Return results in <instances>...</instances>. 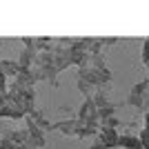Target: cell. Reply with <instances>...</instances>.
Segmentation results:
<instances>
[{
  "label": "cell",
  "instance_id": "obj_9",
  "mask_svg": "<svg viewBox=\"0 0 149 149\" xmlns=\"http://www.w3.org/2000/svg\"><path fill=\"white\" fill-rule=\"evenodd\" d=\"M0 116H5V118H25V113L18 111V109H16L13 105H9V102L0 107Z\"/></svg>",
  "mask_w": 149,
  "mask_h": 149
},
{
  "label": "cell",
  "instance_id": "obj_7",
  "mask_svg": "<svg viewBox=\"0 0 149 149\" xmlns=\"http://www.w3.org/2000/svg\"><path fill=\"white\" fill-rule=\"evenodd\" d=\"M33 62H36V51H33V49H25L22 54H20L18 67L20 69H31V67H33Z\"/></svg>",
  "mask_w": 149,
  "mask_h": 149
},
{
  "label": "cell",
  "instance_id": "obj_11",
  "mask_svg": "<svg viewBox=\"0 0 149 149\" xmlns=\"http://www.w3.org/2000/svg\"><path fill=\"white\" fill-rule=\"evenodd\" d=\"M91 149H105V147H102V145H100V143H98V140H96V143H93V145H91Z\"/></svg>",
  "mask_w": 149,
  "mask_h": 149
},
{
  "label": "cell",
  "instance_id": "obj_3",
  "mask_svg": "<svg viewBox=\"0 0 149 149\" xmlns=\"http://www.w3.org/2000/svg\"><path fill=\"white\" fill-rule=\"evenodd\" d=\"M147 87H149V82L147 80H143V82H138L136 87L131 89V93H129V98H127V102L129 105H134V107H147Z\"/></svg>",
  "mask_w": 149,
  "mask_h": 149
},
{
  "label": "cell",
  "instance_id": "obj_5",
  "mask_svg": "<svg viewBox=\"0 0 149 149\" xmlns=\"http://www.w3.org/2000/svg\"><path fill=\"white\" fill-rule=\"evenodd\" d=\"M51 129H56V131H62L65 136H76V129H78V123H76V118H69V120H60V123H54V125H51Z\"/></svg>",
  "mask_w": 149,
  "mask_h": 149
},
{
  "label": "cell",
  "instance_id": "obj_2",
  "mask_svg": "<svg viewBox=\"0 0 149 149\" xmlns=\"http://www.w3.org/2000/svg\"><path fill=\"white\" fill-rule=\"evenodd\" d=\"M25 147H29V149H40V147H45V136H42V131H40L36 125L29 120V116H27V140H25Z\"/></svg>",
  "mask_w": 149,
  "mask_h": 149
},
{
  "label": "cell",
  "instance_id": "obj_1",
  "mask_svg": "<svg viewBox=\"0 0 149 149\" xmlns=\"http://www.w3.org/2000/svg\"><path fill=\"white\" fill-rule=\"evenodd\" d=\"M7 102L13 105L18 111L22 113H31L33 111V102H36V91L33 89H25V87H18L16 82H11L7 87Z\"/></svg>",
  "mask_w": 149,
  "mask_h": 149
},
{
  "label": "cell",
  "instance_id": "obj_10",
  "mask_svg": "<svg viewBox=\"0 0 149 149\" xmlns=\"http://www.w3.org/2000/svg\"><path fill=\"white\" fill-rule=\"evenodd\" d=\"M147 60H149V47H147V40H145V45H143V65L147 67Z\"/></svg>",
  "mask_w": 149,
  "mask_h": 149
},
{
  "label": "cell",
  "instance_id": "obj_8",
  "mask_svg": "<svg viewBox=\"0 0 149 149\" xmlns=\"http://www.w3.org/2000/svg\"><path fill=\"white\" fill-rule=\"evenodd\" d=\"M18 71H20L18 62H13V60H0V74L5 76V78H11V76H16Z\"/></svg>",
  "mask_w": 149,
  "mask_h": 149
},
{
  "label": "cell",
  "instance_id": "obj_6",
  "mask_svg": "<svg viewBox=\"0 0 149 149\" xmlns=\"http://www.w3.org/2000/svg\"><path fill=\"white\" fill-rule=\"evenodd\" d=\"M118 147H125V149H143L140 140H138L134 134H125V136H118Z\"/></svg>",
  "mask_w": 149,
  "mask_h": 149
},
{
  "label": "cell",
  "instance_id": "obj_4",
  "mask_svg": "<svg viewBox=\"0 0 149 149\" xmlns=\"http://www.w3.org/2000/svg\"><path fill=\"white\" fill-rule=\"evenodd\" d=\"M98 143L105 149L118 147V134H116V129H98Z\"/></svg>",
  "mask_w": 149,
  "mask_h": 149
}]
</instances>
